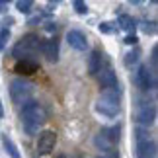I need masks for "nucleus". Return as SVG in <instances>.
<instances>
[{"mask_svg":"<svg viewBox=\"0 0 158 158\" xmlns=\"http://www.w3.org/2000/svg\"><path fill=\"white\" fill-rule=\"evenodd\" d=\"M33 94V84L23 80V78H14L10 82V96H12V102L14 104H27L29 98Z\"/></svg>","mask_w":158,"mask_h":158,"instance_id":"obj_4","label":"nucleus"},{"mask_svg":"<svg viewBox=\"0 0 158 158\" xmlns=\"http://www.w3.org/2000/svg\"><path fill=\"white\" fill-rule=\"evenodd\" d=\"M4 117V107H2V102H0V119Z\"/></svg>","mask_w":158,"mask_h":158,"instance_id":"obj_28","label":"nucleus"},{"mask_svg":"<svg viewBox=\"0 0 158 158\" xmlns=\"http://www.w3.org/2000/svg\"><path fill=\"white\" fill-rule=\"evenodd\" d=\"M55 143H57V135H55V131H43V133H39L37 152L39 154H49L51 150L55 148Z\"/></svg>","mask_w":158,"mask_h":158,"instance_id":"obj_7","label":"nucleus"},{"mask_svg":"<svg viewBox=\"0 0 158 158\" xmlns=\"http://www.w3.org/2000/svg\"><path fill=\"white\" fill-rule=\"evenodd\" d=\"M119 102H121V90L119 88H109V90H102L98 102H96V111L104 117H117L119 113Z\"/></svg>","mask_w":158,"mask_h":158,"instance_id":"obj_2","label":"nucleus"},{"mask_svg":"<svg viewBox=\"0 0 158 158\" xmlns=\"http://www.w3.org/2000/svg\"><path fill=\"white\" fill-rule=\"evenodd\" d=\"M41 51L47 57L49 63H57L59 60V41L57 39H47L41 43Z\"/></svg>","mask_w":158,"mask_h":158,"instance_id":"obj_11","label":"nucleus"},{"mask_svg":"<svg viewBox=\"0 0 158 158\" xmlns=\"http://www.w3.org/2000/svg\"><path fill=\"white\" fill-rule=\"evenodd\" d=\"M55 27H57V26H55V23H47V27H45V29H47V31H53Z\"/></svg>","mask_w":158,"mask_h":158,"instance_id":"obj_27","label":"nucleus"},{"mask_svg":"<svg viewBox=\"0 0 158 158\" xmlns=\"http://www.w3.org/2000/svg\"><path fill=\"white\" fill-rule=\"evenodd\" d=\"M0 143H2L4 150L8 152L10 158H22V156H20V150H18V147H16V143L12 141V139L6 135V133H2V135H0Z\"/></svg>","mask_w":158,"mask_h":158,"instance_id":"obj_14","label":"nucleus"},{"mask_svg":"<svg viewBox=\"0 0 158 158\" xmlns=\"http://www.w3.org/2000/svg\"><path fill=\"white\" fill-rule=\"evenodd\" d=\"M31 6H33L31 0H18V2H16V10H20L22 14H29V12H31Z\"/></svg>","mask_w":158,"mask_h":158,"instance_id":"obj_19","label":"nucleus"},{"mask_svg":"<svg viewBox=\"0 0 158 158\" xmlns=\"http://www.w3.org/2000/svg\"><path fill=\"white\" fill-rule=\"evenodd\" d=\"M102 63H104V53L100 49H94L88 57V72L90 74H98L102 70Z\"/></svg>","mask_w":158,"mask_h":158,"instance_id":"obj_12","label":"nucleus"},{"mask_svg":"<svg viewBox=\"0 0 158 158\" xmlns=\"http://www.w3.org/2000/svg\"><path fill=\"white\" fill-rule=\"evenodd\" d=\"M133 80L135 84L141 90H154L156 88V72L152 69H148V64H141L135 72V76H133Z\"/></svg>","mask_w":158,"mask_h":158,"instance_id":"obj_5","label":"nucleus"},{"mask_svg":"<svg viewBox=\"0 0 158 158\" xmlns=\"http://www.w3.org/2000/svg\"><path fill=\"white\" fill-rule=\"evenodd\" d=\"M141 29H143V33H147V35H154L156 33V23L154 22H144L141 26Z\"/></svg>","mask_w":158,"mask_h":158,"instance_id":"obj_20","label":"nucleus"},{"mask_svg":"<svg viewBox=\"0 0 158 158\" xmlns=\"http://www.w3.org/2000/svg\"><path fill=\"white\" fill-rule=\"evenodd\" d=\"M66 41H69V45L76 51H86L88 49V37L82 31H78V29H70V31L66 33Z\"/></svg>","mask_w":158,"mask_h":158,"instance_id":"obj_9","label":"nucleus"},{"mask_svg":"<svg viewBox=\"0 0 158 158\" xmlns=\"http://www.w3.org/2000/svg\"><path fill=\"white\" fill-rule=\"evenodd\" d=\"M115 29L117 27H113V23H109V22H104V23H100V31L102 33H115Z\"/></svg>","mask_w":158,"mask_h":158,"instance_id":"obj_22","label":"nucleus"},{"mask_svg":"<svg viewBox=\"0 0 158 158\" xmlns=\"http://www.w3.org/2000/svg\"><path fill=\"white\" fill-rule=\"evenodd\" d=\"M47 121V111L45 107L37 104V102H31L29 100L27 104H23L22 107V123H23V131L27 135H35L39 133V129L45 125Z\"/></svg>","mask_w":158,"mask_h":158,"instance_id":"obj_1","label":"nucleus"},{"mask_svg":"<svg viewBox=\"0 0 158 158\" xmlns=\"http://www.w3.org/2000/svg\"><path fill=\"white\" fill-rule=\"evenodd\" d=\"M156 119V107L148 102H143V104H137V111H135V121L139 123V127H150Z\"/></svg>","mask_w":158,"mask_h":158,"instance_id":"obj_6","label":"nucleus"},{"mask_svg":"<svg viewBox=\"0 0 158 158\" xmlns=\"http://www.w3.org/2000/svg\"><path fill=\"white\" fill-rule=\"evenodd\" d=\"M74 10L78 12V14H86V12H88V4L82 2V0H74Z\"/></svg>","mask_w":158,"mask_h":158,"instance_id":"obj_23","label":"nucleus"},{"mask_svg":"<svg viewBox=\"0 0 158 158\" xmlns=\"http://www.w3.org/2000/svg\"><path fill=\"white\" fill-rule=\"evenodd\" d=\"M156 156V143L154 141H144L137 143V158H154Z\"/></svg>","mask_w":158,"mask_h":158,"instance_id":"obj_13","label":"nucleus"},{"mask_svg":"<svg viewBox=\"0 0 158 158\" xmlns=\"http://www.w3.org/2000/svg\"><path fill=\"white\" fill-rule=\"evenodd\" d=\"M39 35L37 33H27L23 35V37L18 41L14 45V49H12V55L18 59V60H23V59H29V55H31L35 49H39Z\"/></svg>","mask_w":158,"mask_h":158,"instance_id":"obj_3","label":"nucleus"},{"mask_svg":"<svg viewBox=\"0 0 158 158\" xmlns=\"http://www.w3.org/2000/svg\"><path fill=\"white\" fill-rule=\"evenodd\" d=\"M98 82L104 90H109V88H119V82H117V74L113 72L111 66H106L98 72Z\"/></svg>","mask_w":158,"mask_h":158,"instance_id":"obj_8","label":"nucleus"},{"mask_svg":"<svg viewBox=\"0 0 158 158\" xmlns=\"http://www.w3.org/2000/svg\"><path fill=\"white\" fill-rule=\"evenodd\" d=\"M94 147L98 148V150H102V152H106V154H111V152H113V144L109 143L107 139L102 135V133L94 137Z\"/></svg>","mask_w":158,"mask_h":158,"instance_id":"obj_15","label":"nucleus"},{"mask_svg":"<svg viewBox=\"0 0 158 158\" xmlns=\"http://www.w3.org/2000/svg\"><path fill=\"white\" fill-rule=\"evenodd\" d=\"M8 35H10L8 29H2V31H0V49L4 47V39H8Z\"/></svg>","mask_w":158,"mask_h":158,"instance_id":"obj_24","label":"nucleus"},{"mask_svg":"<svg viewBox=\"0 0 158 158\" xmlns=\"http://www.w3.org/2000/svg\"><path fill=\"white\" fill-rule=\"evenodd\" d=\"M117 26H119L121 29H125V31H129V35H133V31H135V27H137V23H135V20H133L131 16L121 14L119 20H117Z\"/></svg>","mask_w":158,"mask_h":158,"instance_id":"obj_16","label":"nucleus"},{"mask_svg":"<svg viewBox=\"0 0 158 158\" xmlns=\"http://www.w3.org/2000/svg\"><path fill=\"white\" fill-rule=\"evenodd\" d=\"M102 135H104L111 144H115L119 141V137H121V127L113 125V127H109V129H102Z\"/></svg>","mask_w":158,"mask_h":158,"instance_id":"obj_17","label":"nucleus"},{"mask_svg":"<svg viewBox=\"0 0 158 158\" xmlns=\"http://www.w3.org/2000/svg\"><path fill=\"white\" fill-rule=\"evenodd\" d=\"M14 70L18 72V74H35V72L39 70V63L37 60H33V59H23V60H18L16 66H14Z\"/></svg>","mask_w":158,"mask_h":158,"instance_id":"obj_10","label":"nucleus"},{"mask_svg":"<svg viewBox=\"0 0 158 158\" xmlns=\"http://www.w3.org/2000/svg\"><path fill=\"white\" fill-rule=\"evenodd\" d=\"M156 53H158V49H156V47H152V57H150V63H152V70L156 69Z\"/></svg>","mask_w":158,"mask_h":158,"instance_id":"obj_26","label":"nucleus"},{"mask_svg":"<svg viewBox=\"0 0 158 158\" xmlns=\"http://www.w3.org/2000/svg\"><path fill=\"white\" fill-rule=\"evenodd\" d=\"M137 35H127V37H125V43L127 45H137Z\"/></svg>","mask_w":158,"mask_h":158,"instance_id":"obj_25","label":"nucleus"},{"mask_svg":"<svg viewBox=\"0 0 158 158\" xmlns=\"http://www.w3.org/2000/svg\"><path fill=\"white\" fill-rule=\"evenodd\" d=\"M139 59H141V51H139V49H133V51H129V53L125 55L123 63H125V66H133V64L139 63Z\"/></svg>","mask_w":158,"mask_h":158,"instance_id":"obj_18","label":"nucleus"},{"mask_svg":"<svg viewBox=\"0 0 158 158\" xmlns=\"http://www.w3.org/2000/svg\"><path fill=\"white\" fill-rule=\"evenodd\" d=\"M59 158H66V156H59Z\"/></svg>","mask_w":158,"mask_h":158,"instance_id":"obj_30","label":"nucleus"},{"mask_svg":"<svg viewBox=\"0 0 158 158\" xmlns=\"http://www.w3.org/2000/svg\"><path fill=\"white\" fill-rule=\"evenodd\" d=\"M4 8H6V2H2V0H0V12H4Z\"/></svg>","mask_w":158,"mask_h":158,"instance_id":"obj_29","label":"nucleus"},{"mask_svg":"<svg viewBox=\"0 0 158 158\" xmlns=\"http://www.w3.org/2000/svg\"><path fill=\"white\" fill-rule=\"evenodd\" d=\"M137 143H144V141H148V131L144 129V127H137Z\"/></svg>","mask_w":158,"mask_h":158,"instance_id":"obj_21","label":"nucleus"}]
</instances>
